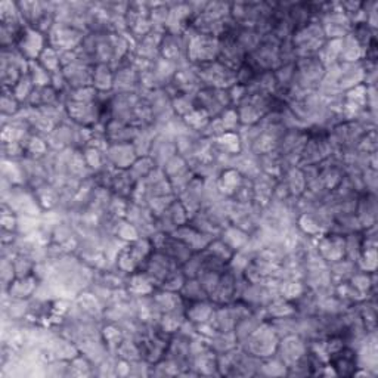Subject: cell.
Here are the masks:
<instances>
[{
  "instance_id": "obj_4",
  "label": "cell",
  "mask_w": 378,
  "mask_h": 378,
  "mask_svg": "<svg viewBox=\"0 0 378 378\" xmlns=\"http://www.w3.org/2000/svg\"><path fill=\"white\" fill-rule=\"evenodd\" d=\"M98 92H113L114 70L108 64H97L93 66V85Z\"/></svg>"
},
{
  "instance_id": "obj_3",
  "label": "cell",
  "mask_w": 378,
  "mask_h": 378,
  "mask_svg": "<svg viewBox=\"0 0 378 378\" xmlns=\"http://www.w3.org/2000/svg\"><path fill=\"white\" fill-rule=\"evenodd\" d=\"M38 284H40V279L36 275H30V276H25V278H17L10 284L9 288L5 293L8 297H10V299L29 300V299H31V297L36 295Z\"/></svg>"
},
{
  "instance_id": "obj_1",
  "label": "cell",
  "mask_w": 378,
  "mask_h": 378,
  "mask_svg": "<svg viewBox=\"0 0 378 378\" xmlns=\"http://www.w3.org/2000/svg\"><path fill=\"white\" fill-rule=\"evenodd\" d=\"M48 46V36L38 31L33 27H25L21 33L15 48L21 52V55L27 61H37L40 53Z\"/></svg>"
},
{
  "instance_id": "obj_2",
  "label": "cell",
  "mask_w": 378,
  "mask_h": 378,
  "mask_svg": "<svg viewBox=\"0 0 378 378\" xmlns=\"http://www.w3.org/2000/svg\"><path fill=\"white\" fill-rule=\"evenodd\" d=\"M330 367L335 370L339 375H352L358 367V356L352 347L343 346L342 349L330 354Z\"/></svg>"
},
{
  "instance_id": "obj_5",
  "label": "cell",
  "mask_w": 378,
  "mask_h": 378,
  "mask_svg": "<svg viewBox=\"0 0 378 378\" xmlns=\"http://www.w3.org/2000/svg\"><path fill=\"white\" fill-rule=\"evenodd\" d=\"M22 108V104L18 101V98L13 94L12 89L4 88V94H2V115L4 118H10L13 115H17Z\"/></svg>"
}]
</instances>
